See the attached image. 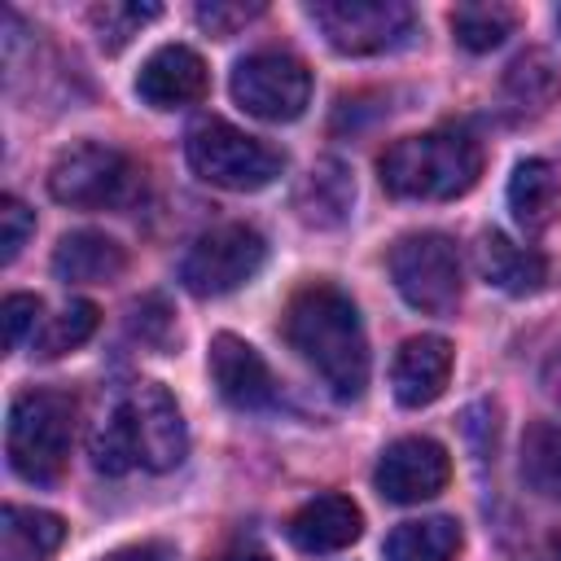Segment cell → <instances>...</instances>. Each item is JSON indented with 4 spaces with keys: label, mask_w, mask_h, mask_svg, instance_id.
<instances>
[{
    "label": "cell",
    "mask_w": 561,
    "mask_h": 561,
    "mask_svg": "<svg viewBox=\"0 0 561 561\" xmlns=\"http://www.w3.org/2000/svg\"><path fill=\"white\" fill-rule=\"evenodd\" d=\"M285 342L316 368V377L342 399H359L368 386V337L355 302L329 285H302L285 307Z\"/></svg>",
    "instance_id": "cell-1"
},
{
    "label": "cell",
    "mask_w": 561,
    "mask_h": 561,
    "mask_svg": "<svg viewBox=\"0 0 561 561\" xmlns=\"http://www.w3.org/2000/svg\"><path fill=\"white\" fill-rule=\"evenodd\" d=\"M381 184L408 202H451L469 193L482 175V145L460 127H434L394 140L381 162Z\"/></svg>",
    "instance_id": "cell-2"
},
{
    "label": "cell",
    "mask_w": 561,
    "mask_h": 561,
    "mask_svg": "<svg viewBox=\"0 0 561 561\" xmlns=\"http://www.w3.org/2000/svg\"><path fill=\"white\" fill-rule=\"evenodd\" d=\"M75 434V399L61 390H22L9 408L4 451L18 478L57 482L70 456Z\"/></svg>",
    "instance_id": "cell-3"
},
{
    "label": "cell",
    "mask_w": 561,
    "mask_h": 561,
    "mask_svg": "<svg viewBox=\"0 0 561 561\" xmlns=\"http://www.w3.org/2000/svg\"><path fill=\"white\" fill-rule=\"evenodd\" d=\"M184 153H188L193 175H202L206 184L228 188V193H259L285 171L280 149L263 145L259 136H250L224 118H202L188 131Z\"/></svg>",
    "instance_id": "cell-4"
},
{
    "label": "cell",
    "mask_w": 561,
    "mask_h": 561,
    "mask_svg": "<svg viewBox=\"0 0 561 561\" xmlns=\"http://www.w3.org/2000/svg\"><path fill=\"white\" fill-rule=\"evenodd\" d=\"M136 188V167L123 149L105 140H79L66 145L53 167H48V193L61 206L79 210H101V206H123L127 193Z\"/></svg>",
    "instance_id": "cell-5"
},
{
    "label": "cell",
    "mask_w": 561,
    "mask_h": 561,
    "mask_svg": "<svg viewBox=\"0 0 561 561\" xmlns=\"http://www.w3.org/2000/svg\"><path fill=\"white\" fill-rule=\"evenodd\" d=\"M390 280L408 307L447 316L460 302V254L443 232H408L390 245Z\"/></svg>",
    "instance_id": "cell-6"
},
{
    "label": "cell",
    "mask_w": 561,
    "mask_h": 561,
    "mask_svg": "<svg viewBox=\"0 0 561 561\" xmlns=\"http://www.w3.org/2000/svg\"><path fill=\"white\" fill-rule=\"evenodd\" d=\"M307 18L346 57L399 48L416 26V13L403 0H316L307 4Z\"/></svg>",
    "instance_id": "cell-7"
},
{
    "label": "cell",
    "mask_w": 561,
    "mask_h": 561,
    "mask_svg": "<svg viewBox=\"0 0 561 561\" xmlns=\"http://www.w3.org/2000/svg\"><path fill=\"white\" fill-rule=\"evenodd\" d=\"M232 101L263 123H294L311 101V70L280 48L245 53L232 66Z\"/></svg>",
    "instance_id": "cell-8"
},
{
    "label": "cell",
    "mask_w": 561,
    "mask_h": 561,
    "mask_svg": "<svg viewBox=\"0 0 561 561\" xmlns=\"http://www.w3.org/2000/svg\"><path fill=\"white\" fill-rule=\"evenodd\" d=\"M263 259H267V241L250 224H219L188 245L180 263V280L197 298H219L254 280Z\"/></svg>",
    "instance_id": "cell-9"
},
{
    "label": "cell",
    "mask_w": 561,
    "mask_h": 561,
    "mask_svg": "<svg viewBox=\"0 0 561 561\" xmlns=\"http://www.w3.org/2000/svg\"><path fill=\"white\" fill-rule=\"evenodd\" d=\"M123 412H127V430H131V447L136 460L153 473H167L184 460L188 451V430L180 416V403L167 386L158 381H140L123 394Z\"/></svg>",
    "instance_id": "cell-10"
},
{
    "label": "cell",
    "mask_w": 561,
    "mask_h": 561,
    "mask_svg": "<svg viewBox=\"0 0 561 561\" xmlns=\"http://www.w3.org/2000/svg\"><path fill=\"white\" fill-rule=\"evenodd\" d=\"M451 478V456L443 443L434 438H421V434H408V438H394L377 469H373V482L381 491V500L390 504H421V500H434Z\"/></svg>",
    "instance_id": "cell-11"
},
{
    "label": "cell",
    "mask_w": 561,
    "mask_h": 561,
    "mask_svg": "<svg viewBox=\"0 0 561 561\" xmlns=\"http://www.w3.org/2000/svg\"><path fill=\"white\" fill-rule=\"evenodd\" d=\"M210 381L224 403L241 412H263L276 403V377L267 359L237 333H215L210 337Z\"/></svg>",
    "instance_id": "cell-12"
},
{
    "label": "cell",
    "mask_w": 561,
    "mask_h": 561,
    "mask_svg": "<svg viewBox=\"0 0 561 561\" xmlns=\"http://www.w3.org/2000/svg\"><path fill=\"white\" fill-rule=\"evenodd\" d=\"M210 88L206 61L188 48V44H162L145 57L140 75H136V92L145 105L153 110H184L197 105Z\"/></svg>",
    "instance_id": "cell-13"
},
{
    "label": "cell",
    "mask_w": 561,
    "mask_h": 561,
    "mask_svg": "<svg viewBox=\"0 0 561 561\" xmlns=\"http://www.w3.org/2000/svg\"><path fill=\"white\" fill-rule=\"evenodd\" d=\"M451 381V342L438 333H416L394 351L390 364V386L403 408H425L434 403Z\"/></svg>",
    "instance_id": "cell-14"
},
{
    "label": "cell",
    "mask_w": 561,
    "mask_h": 561,
    "mask_svg": "<svg viewBox=\"0 0 561 561\" xmlns=\"http://www.w3.org/2000/svg\"><path fill=\"white\" fill-rule=\"evenodd\" d=\"M359 530H364L359 504L351 495H337V491L307 500L289 517V539L302 552H342V548H351L359 539Z\"/></svg>",
    "instance_id": "cell-15"
},
{
    "label": "cell",
    "mask_w": 561,
    "mask_h": 561,
    "mask_svg": "<svg viewBox=\"0 0 561 561\" xmlns=\"http://www.w3.org/2000/svg\"><path fill=\"white\" fill-rule=\"evenodd\" d=\"M473 250H478V272H482V280L495 285V289H504V294H513V298L539 294V289L548 285V263H543V254L530 250V245H517L513 237H504V232H495V228L482 232Z\"/></svg>",
    "instance_id": "cell-16"
},
{
    "label": "cell",
    "mask_w": 561,
    "mask_h": 561,
    "mask_svg": "<svg viewBox=\"0 0 561 561\" xmlns=\"http://www.w3.org/2000/svg\"><path fill=\"white\" fill-rule=\"evenodd\" d=\"M123 267H127L123 245L96 228L66 232L53 250V272L57 280H70V285H101V280L123 276Z\"/></svg>",
    "instance_id": "cell-17"
},
{
    "label": "cell",
    "mask_w": 561,
    "mask_h": 561,
    "mask_svg": "<svg viewBox=\"0 0 561 561\" xmlns=\"http://www.w3.org/2000/svg\"><path fill=\"white\" fill-rule=\"evenodd\" d=\"M508 210L526 232H543L561 210V171L548 158H522L508 180Z\"/></svg>",
    "instance_id": "cell-18"
},
{
    "label": "cell",
    "mask_w": 561,
    "mask_h": 561,
    "mask_svg": "<svg viewBox=\"0 0 561 561\" xmlns=\"http://www.w3.org/2000/svg\"><path fill=\"white\" fill-rule=\"evenodd\" d=\"M66 539V522L48 508L4 504L0 513V557L4 561H48Z\"/></svg>",
    "instance_id": "cell-19"
},
{
    "label": "cell",
    "mask_w": 561,
    "mask_h": 561,
    "mask_svg": "<svg viewBox=\"0 0 561 561\" xmlns=\"http://www.w3.org/2000/svg\"><path fill=\"white\" fill-rule=\"evenodd\" d=\"M351 202H355V184H351V175H346V167H342L337 158L316 162L311 175L302 180L298 197H294L298 215H302L307 224H316V228H333V224H342L346 210H351Z\"/></svg>",
    "instance_id": "cell-20"
},
{
    "label": "cell",
    "mask_w": 561,
    "mask_h": 561,
    "mask_svg": "<svg viewBox=\"0 0 561 561\" xmlns=\"http://www.w3.org/2000/svg\"><path fill=\"white\" fill-rule=\"evenodd\" d=\"M460 543L465 535L456 517H416L390 530L386 561H456Z\"/></svg>",
    "instance_id": "cell-21"
},
{
    "label": "cell",
    "mask_w": 561,
    "mask_h": 561,
    "mask_svg": "<svg viewBox=\"0 0 561 561\" xmlns=\"http://www.w3.org/2000/svg\"><path fill=\"white\" fill-rule=\"evenodd\" d=\"M522 478L535 495L561 500V425L539 421L522 438Z\"/></svg>",
    "instance_id": "cell-22"
},
{
    "label": "cell",
    "mask_w": 561,
    "mask_h": 561,
    "mask_svg": "<svg viewBox=\"0 0 561 561\" xmlns=\"http://www.w3.org/2000/svg\"><path fill=\"white\" fill-rule=\"evenodd\" d=\"M96 324H101V311H96V302H88V298H75V302H66L57 316H48V320L35 329V337H31V351H35L39 359H57V355H66V351L83 346V342L96 333Z\"/></svg>",
    "instance_id": "cell-23"
},
{
    "label": "cell",
    "mask_w": 561,
    "mask_h": 561,
    "mask_svg": "<svg viewBox=\"0 0 561 561\" xmlns=\"http://www.w3.org/2000/svg\"><path fill=\"white\" fill-rule=\"evenodd\" d=\"M561 92V75L552 70V61L543 57V53H522L513 66H508V75H504V96L526 114H539V110H548L552 105V96Z\"/></svg>",
    "instance_id": "cell-24"
},
{
    "label": "cell",
    "mask_w": 561,
    "mask_h": 561,
    "mask_svg": "<svg viewBox=\"0 0 561 561\" xmlns=\"http://www.w3.org/2000/svg\"><path fill=\"white\" fill-rule=\"evenodd\" d=\"M88 456H92V465H96L101 473H110V478H118V473H127L131 465H140V460H136V447H131V430H127L123 399H118L110 412H101L96 425L88 430Z\"/></svg>",
    "instance_id": "cell-25"
},
{
    "label": "cell",
    "mask_w": 561,
    "mask_h": 561,
    "mask_svg": "<svg viewBox=\"0 0 561 561\" xmlns=\"http://www.w3.org/2000/svg\"><path fill=\"white\" fill-rule=\"evenodd\" d=\"M513 31V9L504 4H456L451 9V35L469 53H491Z\"/></svg>",
    "instance_id": "cell-26"
},
{
    "label": "cell",
    "mask_w": 561,
    "mask_h": 561,
    "mask_svg": "<svg viewBox=\"0 0 561 561\" xmlns=\"http://www.w3.org/2000/svg\"><path fill=\"white\" fill-rule=\"evenodd\" d=\"M162 18V4H140V0H105V4H92L88 9V22L101 39L105 53H118L131 35H140L145 22Z\"/></svg>",
    "instance_id": "cell-27"
},
{
    "label": "cell",
    "mask_w": 561,
    "mask_h": 561,
    "mask_svg": "<svg viewBox=\"0 0 561 561\" xmlns=\"http://www.w3.org/2000/svg\"><path fill=\"white\" fill-rule=\"evenodd\" d=\"M31 232H35V210L18 202L13 193L0 197V263H13Z\"/></svg>",
    "instance_id": "cell-28"
},
{
    "label": "cell",
    "mask_w": 561,
    "mask_h": 561,
    "mask_svg": "<svg viewBox=\"0 0 561 561\" xmlns=\"http://www.w3.org/2000/svg\"><path fill=\"white\" fill-rule=\"evenodd\" d=\"M0 320H4V346L18 351L22 337L39 324V298L35 294H9L4 307H0Z\"/></svg>",
    "instance_id": "cell-29"
},
{
    "label": "cell",
    "mask_w": 561,
    "mask_h": 561,
    "mask_svg": "<svg viewBox=\"0 0 561 561\" xmlns=\"http://www.w3.org/2000/svg\"><path fill=\"white\" fill-rule=\"evenodd\" d=\"M263 4H228V0H210V4H197V22L210 31V35H232L237 26H245L250 18H259Z\"/></svg>",
    "instance_id": "cell-30"
},
{
    "label": "cell",
    "mask_w": 561,
    "mask_h": 561,
    "mask_svg": "<svg viewBox=\"0 0 561 561\" xmlns=\"http://www.w3.org/2000/svg\"><path fill=\"white\" fill-rule=\"evenodd\" d=\"M101 561H171V548H162V543H127V548L105 552Z\"/></svg>",
    "instance_id": "cell-31"
},
{
    "label": "cell",
    "mask_w": 561,
    "mask_h": 561,
    "mask_svg": "<svg viewBox=\"0 0 561 561\" xmlns=\"http://www.w3.org/2000/svg\"><path fill=\"white\" fill-rule=\"evenodd\" d=\"M543 390H548V399L561 403V342H557L552 355L543 359Z\"/></svg>",
    "instance_id": "cell-32"
},
{
    "label": "cell",
    "mask_w": 561,
    "mask_h": 561,
    "mask_svg": "<svg viewBox=\"0 0 561 561\" xmlns=\"http://www.w3.org/2000/svg\"><path fill=\"white\" fill-rule=\"evenodd\" d=\"M219 561H272V557L259 552V548H237V552H228V557H219Z\"/></svg>",
    "instance_id": "cell-33"
},
{
    "label": "cell",
    "mask_w": 561,
    "mask_h": 561,
    "mask_svg": "<svg viewBox=\"0 0 561 561\" xmlns=\"http://www.w3.org/2000/svg\"><path fill=\"white\" fill-rule=\"evenodd\" d=\"M543 561H561V535H557V539H548V548H543Z\"/></svg>",
    "instance_id": "cell-34"
},
{
    "label": "cell",
    "mask_w": 561,
    "mask_h": 561,
    "mask_svg": "<svg viewBox=\"0 0 561 561\" xmlns=\"http://www.w3.org/2000/svg\"><path fill=\"white\" fill-rule=\"evenodd\" d=\"M557 26H561V9H557Z\"/></svg>",
    "instance_id": "cell-35"
}]
</instances>
